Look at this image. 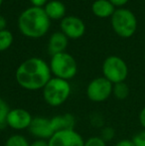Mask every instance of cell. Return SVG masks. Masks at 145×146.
Listing matches in <instances>:
<instances>
[{"label":"cell","instance_id":"cell-28","mask_svg":"<svg viewBox=\"0 0 145 146\" xmlns=\"http://www.w3.org/2000/svg\"><path fill=\"white\" fill-rule=\"evenodd\" d=\"M6 26H7V21H6V19L3 17V16L0 15V31L5 30Z\"/></svg>","mask_w":145,"mask_h":146},{"label":"cell","instance_id":"cell-22","mask_svg":"<svg viewBox=\"0 0 145 146\" xmlns=\"http://www.w3.org/2000/svg\"><path fill=\"white\" fill-rule=\"evenodd\" d=\"M132 141L135 146H145V129L136 133L132 137Z\"/></svg>","mask_w":145,"mask_h":146},{"label":"cell","instance_id":"cell-11","mask_svg":"<svg viewBox=\"0 0 145 146\" xmlns=\"http://www.w3.org/2000/svg\"><path fill=\"white\" fill-rule=\"evenodd\" d=\"M28 130L32 136L35 137V139H44V140H49L55 133L51 118L43 116L33 117V120Z\"/></svg>","mask_w":145,"mask_h":146},{"label":"cell","instance_id":"cell-19","mask_svg":"<svg viewBox=\"0 0 145 146\" xmlns=\"http://www.w3.org/2000/svg\"><path fill=\"white\" fill-rule=\"evenodd\" d=\"M10 111V108L8 104L0 96V129L5 128L6 125V118Z\"/></svg>","mask_w":145,"mask_h":146},{"label":"cell","instance_id":"cell-21","mask_svg":"<svg viewBox=\"0 0 145 146\" xmlns=\"http://www.w3.org/2000/svg\"><path fill=\"white\" fill-rule=\"evenodd\" d=\"M85 146H107L101 136H91L85 140Z\"/></svg>","mask_w":145,"mask_h":146},{"label":"cell","instance_id":"cell-18","mask_svg":"<svg viewBox=\"0 0 145 146\" xmlns=\"http://www.w3.org/2000/svg\"><path fill=\"white\" fill-rule=\"evenodd\" d=\"M12 43H13L12 33L6 29L0 31V52H3V51L9 49Z\"/></svg>","mask_w":145,"mask_h":146},{"label":"cell","instance_id":"cell-29","mask_svg":"<svg viewBox=\"0 0 145 146\" xmlns=\"http://www.w3.org/2000/svg\"><path fill=\"white\" fill-rule=\"evenodd\" d=\"M2 2H3V0H0V7H1V5H2Z\"/></svg>","mask_w":145,"mask_h":146},{"label":"cell","instance_id":"cell-20","mask_svg":"<svg viewBox=\"0 0 145 146\" xmlns=\"http://www.w3.org/2000/svg\"><path fill=\"white\" fill-rule=\"evenodd\" d=\"M99 136L105 141V142H109L111 141L112 139L115 136V130H114L113 127L111 126H103L101 127V135Z\"/></svg>","mask_w":145,"mask_h":146},{"label":"cell","instance_id":"cell-27","mask_svg":"<svg viewBox=\"0 0 145 146\" xmlns=\"http://www.w3.org/2000/svg\"><path fill=\"white\" fill-rule=\"evenodd\" d=\"M109 1L114 7H121V6H124L125 4H127L129 0H109Z\"/></svg>","mask_w":145,"mask_h":146},{"label":"cell","instance_id":"cell-12","mask_svg":"<svg viewBox=\"0 0 145 146\" xmlns=\"http://www.w3.org/2000/svg\"><path fill=\"white\" fill-rule=\"evenodd\" d=\"M54 131L61 130H69V129H75V118L71 113H64L60 115H56L51 118Z\"/></svg>","mask_w":145,"mask_h":146},{"label":"cell","instance_id":"cell-31","mask_svg":"<svg viewBox=\"0 0 145 146\" xmlns=\"http://www.w3.org/2000/svg\"><path fill=\"white\" fill-rule=\"evenodd\" d=\"M144 39H145V34H144Z\"/></svg>","mask_w":145,"mask_h":146},{"label":"cell","instance_id":"cell-6","mask_svg":"<svg viewBox=\"0 0 145 146\" xmlns=\"http://www.w3.org/2000/svg\"><path fill=\"white\" fill-rule=\"evenodd\" d=\"M103 75L112 85L122 83L128 76V67L123 59L109 56L103 63Z\"/></svg>","mask_w":145,"mask_h":146},{"label":"cell","instance_id":"cell-14","mask_svg":"<svg viewBox=\"0 0 145 146\" xmlns=\"http://www.w3.org/2000/svg\"><path fill=\"white\" fill-rule=\"evenodd\" d=\"M91 11L99 18H109L114 13L115 7L109 0H95L91 5Z\"/></svg>","mask_w":145,"mask_h":146},{"label":"cell","instance_id":"cell-9","mask_svg":"<svg viewBox=\"0 0 145 146\" xmlns=\"http://www.w3.org/2000/svg\"><path fill=\"white\" fill-rule=\"evenodd\" d=\"M33 120V116L24 108H12L6 118V125L14 130L21 131L28 129Z\"/></svg>","mask_w":145,"mask_h":146},{"label":"cell","instance_id":"cell-4","mask_svg":"<svg viewBox=\"0 0 145 146\" xmlns=\"http://www.w3.org/2000/svg\"><path fill=\"white\" fill-rule=\"evenodd\" d=\"M111 27L116 35L124 39L133 36L137 29V20L133 12L125 8H118L111 17Z\"/></svg>","mask_w":145,"mask_h":146},{"label":"cell","instance_id":"cell-7","mask_svg":"<svg viewBox=\"0 0 145 146\" xmlns=\"http://www.w3.org/2000/svg\"><path fill=\"white\" fill-rule=\"evenodd\" d=\"M113 85L105 77H99L91 80L87 87V96L93 102H103L112 94Z\"/></svg>","mask_w":145,"mask_h":146},{"label":"cell","instance_id":"cell-23","mask_svg":"<svg viewBox=\"0 0 145 146\" xmlns=\"http://www.w3.org/2000/svg\"><path fill=\"white\" fill-rule=\"evenodd\" d=\"M114 146H135L132 141V139H121L117 141Z\"/></svg>","mask_w":145,"mask_h":146},{"label":"cell","instance_id":"cell-26","mask_svg":"<svg viewBox=\"0 0 145 146\" xmlns=\"http://www.w3.org/2000/svg\"><path fill=\"white\" fill-rule=\"evenodd\" d=\"M30 146H49L48 140L44 139H35L33 142H31Z\"/></svg>","mask_w":145,"mask_h":146},{"label":"cell","instance_id":"cell-17","mask_svg":"<svg viewBox=\"0 0 145 146\" xmlns=\"http://www.w3.org/2000/svg\"><path fill=\"white\" fill-rule=\"evenodd\" d=\"M31 143L22 134H12L5 141L4 146H30Z\"/></svg>","mask_w":145,"mask_h":146},{"label":"cell","instance_id":"cell-5","mask_svg":"<svg viewBox=\"0 0 145 146\" xmlns=\"http://www.w3.org/2000/svg\"><path fill=\"white\" fill-rule=\"evenodd\" d=\"M49 66L55 78L66 81L72 80L77 73V64L75 58L66 52L53 55Z\"/></svg>","mask_w":145,"mask_h":146},{"label":"cell","instance_id":"cell-25","mask_svg":"<svg viewBox=\"0 0 145 146\" xmlns=\"http://www.w3.org/2000/svg\"><path fill=\"white\" fill-rule=\"evenodd\" d=\"M138 120H139V123L143 129H145V106L140 110L139 114H138Z\"/></svg>","mask_w":145,"mask_h":146},{"label":"cell","instance_id":"cell-1","mask_svg":"<svg viewBox=\"0 0 145 146\" xmlns=\"http://www.w3.org/2000/svg\"><path fill=\"white\" fill-rule=\"evenodd\" d=\"M17 84L27 90H39L52 79L50 66L43 59H27L19 65L15 73Z\"/></svg>","mask_w":145,"mask_h":146},{"label":"cell","instance_id":"cell-16","mask_svg":"<svg viewBox=\"0 0 145 146\" xmlns=\"http://www.w3.org/2000/svg\"><path fill=\"white\" fill-rule=\"evenodd\" d=\"M130 94L129 87L124 82L118 84H114L112 88V94L118 100H124L128 98Z\"/></svg>","mask_w":145,"mask_h":146},{"label":"cell","instance_id":"cell-8","mask_svg":"<svg viewBox=\"0 0 145 146\" xmlns=\"http://www.w3.org/2000/svg\"><path fill=\"white\" fill-rule=\"evenodd\" d=\"M49 146H85V139L75 129L57 131L48 140Z\"/></svg>","mask_w":145,"mask_h":146},{"label":"cell","instance_id":"cell-3","mask_svg":"<svg viewBox=\"0 0 145 146\" xmlns=\"http://www.w3.org/2000/svg\"><path fill=\"white\" fill-rule=\"evenodd\" d=\"M72 94V87L69 81L52 78L43 88L42 94L45 102L53 108H58L68 100Z\"/></svg>","mask_w":145,"mask_h":146},{"label":"cell","instance_id":"cell-30","mask_svg":"<svg viewBox=\"0 0 145 146\" xmlns=\"http://www.w3.org/2000/svg\"><path fill=\"white\" fill-rule=\"evenodd\" d=\"M144 60H145V53H144Z\"/></svg>","mask_w":145,"mask_h":146},{"label":"cell","instance_id":"cell-13","mask_svg":"<svg viewBox=\"0 0 145 146\" xmlns=\"http://www.w3.org/2000/svg\"><path fill=\"white\" fill-rule=\"evenodd\" d=\"M68 46V38L62 32H56L51 36L48 44V51L51 55L65 52Z\"/></svg>","mask_w":145,"mask_h":146},{"label":"cell","instance_id":"cell-10","mask_svg":"<svg viewBox=\"0 0 145 146\" xmlns=\"http://www.w3.org/2000/svg\"><path fill=\"white\" fill-rule=\"evenodd\" d=\"M60 27L62 33L68 39L77 40L83 36L85 25L81 19L75 16H66L61 20Z\"/></svg>","mask_w":145,"mask_h":146},{"label":"cell","instance_id":"cell-15","mask_svg":"<svg viewBox=\"0 0 145 146\" xmlns=\"http://www.w3.org/2000/svg\"><path fill=\"white\" fill-rule=\"evenodd\" d=\"M44 10L47 16L51 19L59 20L63 19L66 14V6L59 0H51L44 6Z\"/></svg>","mask_w":145,"mask_h":146},{"label":"cell","instance_id":"cell-24","mask_svg":"<svg viewBox=\"0 0 145 146\" xmlns=\"http://www.w3.org/2000/svg\"><path fill=\"white\" fill-rule=\"evenodd\" d=\"M31 4L34 7H40V8H44V6L48 3V0H30Z\"/></svg>","mask_w":145,"mask_h":146},{"label":"cell","instance_id":"cell-2","mask_svg":"<svg viewBox=\"0 0 145 146\" xmlns=\"http://www.w3.org/2000/svg\"><path fill=\"white\" fill-rule=\"evenodd\" d=\"M18 28L25 37L32 39L41 38L50 28V18L47 16L44 8L32 6L20 14Z\"/></svg>","mask_w":145,"mask_h":146}]
</instances>
